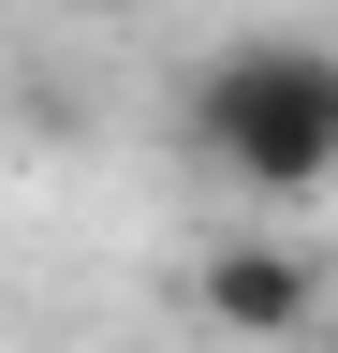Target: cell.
Returning a JSON list of instances; mask_svg holds the SVG:
<instances>
[{
	"mask_svg": "<svg viewBox=\"0 0 338 353\" xmlns=\"http://www.w3.org/2000/svg\"><path fill=\"white\" fill-rule=\"evenodd\" d=\"M177 132H191V162L221 176V192L309 206L324 176H338V44L324 30H250V44H221V59L191 74Z\"/></svg>",
	"mask_w": 338,
	"mask_h": 353,
	"instance_id": "cell-1",
	"label": "cell"
},
{
	"mask_svg": "<svg viewBox=\"0 0 338 353\" xmlns=\"http://www.w3.org/2000/svg\"><path fill=\"white\" fill-rule=\"evenodd\" d=\"M191 309H206L221 339H294V324L324 309V265L294 250V236H221V250L191 265Z\"/></svg>",
	"mask_w": 338,
	"mask_h": 353,
	"instance_id": "cell-2",
	"label": "cell"
},
{
	"mask_svg": "<svg viewBox=\"0 0 338 353\" xmlns=\"http://www.w3.org/2000/svg\"><path fill=\"white\" fill-rule=\"evenodd\" d=\"M74 15H118V0H74Z\"/></svg>",
	"mask_w": 338,
	"mask_h": 353,
	"instance_id": "cell-3",
	"label": "cell"
}]
</instances>
